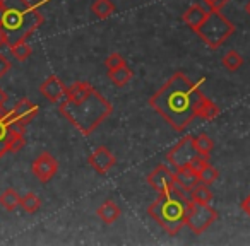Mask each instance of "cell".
<instances>
[{
	"instance_id": "cell-11",
	"label": "cell",
	"mask_w": 250,
	"mask_h": 246,
	"mask_svg": "<svg viewBox=\"0 0 250 246\" xmlns=\"http://www.w3.org/2000/svg\"><path fill=\"white\" fill-rule=\"evenodd\" d=\"M40 93L43 94V97H46L52 103H62L65 99L67 87L62 80L57 76H50L48 79L43 80V84L40 86Z\"/></svg>"
},
{
	"instance_id": "cell-12",
	"label": "cell",
	"mask_w": 250,
	"mask_h": 246,
	"mask_svg": "<svg viewBox=\"0 0 250 246\" xmlns=\"http://www.w3.org/2000/svg\"><path fill=\"white\" fill-rule=\"evenodd\" d=\"M38 104L33 103V101H29L28 97H22L21 101H19L18 104H16L14 108H12V114H14L18 120H21L22 123H26L28 125L29 121L35 120V116L38 114Z\"/></svg>"
},
{
	"instance_id": "cell-25",
	"label": "cell",
	"mask_w": 250,
	"mask_h": 246,
	"mask_svg": "<svg viewBox=\"0 0 250 246\" xmlns=\"http://www.w3.org/2000/svg\"><path fill=\"white\" fill-rule=\"evenodd\" d=\"M26 139H24V133H19V132H11L9 133V152H19V151L24 147Z\"/></svg>"
},
{
	"instance_id": "cell-7",
	"label": "cell",
	"mask_w": 250,
	"mask_h": 246,
	"mask_svg": "<svg viewBox=\"0 0 250 246\" xmlns=\"http://www.w3.org/2000/svg\"><path fill=\"white\" fill-rule=\"evenodd\" d=\"M195 156H197V151L194 146V135H185L170 149V152L167 154V161L170 166L178 170L182 166H187Z\"/></svg>"
},
{
	"instance_id": "cell-1",
	"label": "cell",
	"mask_w": 250,
	"mask_h": 246,
	"mask_svg": "<svg viewBox=\"0 0 250 246\" xmlns=\"http://www.w3.org/2000/svg\"><path fill=\"white\" fill-rule=\"evenodd\" d=\"M149 106L177 132L187 129L197 116L212 120L219 114V108L201 91V82H192L182 72L173 74L149 97Z\"/></svg>"
},
{
	"instance_id": "cell-2",
	"label": "cell",
	"mask_w": 250,
	"mask_h": 246,
	"mask_svg": "<svg viewBox=\"0 0 250 246\" xmlns=\"http://www.w3.org/2000/svg\"><path fill=\"white\" fill-rule=\"evenodd\" d=\"M59 110L83 135H91L110 116L113 106L89 82H74L67 87Z\"/></svg>"
},
{
	"instance_id": "cell-34",
	"label": "cell",
	"mask_w": 250,
	"mask_h": 246,
	"mask_svg": "<svg viewBox=\"0 0 250 246\" xmlns=\"http://www.w3.org/2000/svg\"><path fill=\"white\" fill-rule=\"evenodd\" d=\"M245 11H247V14H249V16H250V0H249V4H247V5H245Z\"/></svg>"
},
{
	"instance_id": "cell-16",
	"label": "cell",
	"mask_w": 250,
	"mask_h": 246,
	"mask_svg": "<svg viewBox=\"0 0 250 246\" xmlns=\"http://www.w3.org/2000/svg\"><path fill=\"white\" fill-rule=\"evenodd\" d=\"M108 77H110V80L115 84V86L122 87V86H125V84L130 82V79L134 77V72L124 63V65L117 67V69L108 70Z\"/></svg>"
},
{
	"instance_id": "cell-14",
	"label": "cell",
	"mask_w": 250,
	"mask_h": 246,
	"mask_svg": "<svg viewBox=\"0 0 250 246\" xmlns=\"http://www.w3.org/2000/svg\"><path fill=\"white\" fill-rule=\"evenodd\" d=\"M206 16H208V11H204L201 5H190V7L184 12V16H182V21L195 33V29L201 26V22L206 19Z\"/></svg>"
},
{
	"instance_id": "cell-9",
	"label": "cell",
	"mask_w": 250,
	"mask_h": 246,
	"mask_svg": "<svg viewBox=\"0 0 250 246\" xmlns=\"http://www.w3.org/2000/svg\"><path fill=\"white\" fill-rule=\"evenodd\" d=\"M87 163H89V166L93 168L98 174H106V173H110L111 168L117 164V159H115L113 152H111L106 146H100L89 154Z\"/></svg>"
},
{
	"instance_id": "cell-6",
	"label": "cell",
	"mask_w": 250,
	"mask_h": 246,
	"mask_svg": "<svg viewBox=\"0 0 250 246\" xmlns=\"http://www.w3.org/2000/svg\"><path fill=\"white\" fill-rule=\"evenodd\" d=\"M218 221V210L209 204L192 200L185 210V226L190 229L194 234H202Z\"/></svg>"
},
{
	"instance_id": "cell-29",
	"label": "cell",
	"mask_w": 250,
	"mask_h": 246,
	"mask_svg": "<svg viewBox=\"0 0 250 246\" xmlns=\"http://www.w3.org/2000/svg\"><path fill=\"white\" fill-rule=\"evenodd\" d=\"M7 93H5V91H2V87H0V113H2V111H4V104L7 103Z\"/></svg>"
},
{
	"instance_id": "cell-23",
	"label": "cell",
	"mask_w": 250,
	"mask_h": 246,
	"mask_svg": "<svg viewBox=\"0 0 250 246\" xmlns=\"http://www.w3.org/2000/svg\"><path fill=\"white\" fill-rule=\"evenodd\" d=\"M212 191L209 190V185H204V183H199L197 187L192 188V198L195 202H201V204H209L212 200Z\"/></svg>"
},
{
	"instance_id": "cell-32",
	"label": "cell",
	"mask_w": 250,
	"mask_h": 246,
	"mask_svg": "<svg viewBox=\"0 0 250 246\" xmlns=\"http://www.w3.org/2000/svg\"><path fill=\"white\" fill-rule=\"evenodd\" d=\"M2 19H4V9H2V4H0V28H2Z\"/></svg>"
},
{
	"instance_id": "cell-21",
	"label": "cell",
	"mask_w": 250,
	"mask_h": 246,
	"mask_svg": "<svg viewBox=\"0 0 250 246\" xmlns=\"http://www.w3.org/2000/svg\"><path fill=\"white\" fill-rule=\"evenodd\" d=\"M21 207H22V210L28 212V214H36V212L40 210V207H42V202H40L38 195L29 191L24 197H21Z\"/></svg>"
},
{
	"instance_id": "cell-28",
	"label": "cell",
	"mask_w": 250,
	"mask_h": 246,
	"mask_svg": "<svg viewBox=\"0 0 250 246\" xmlns=\"http://www.w3.org/2000/svg\"><path fill=\"white\" fill-rule=\"evenodd\" d=\"M9 70H11V62H9V60L0 53V77H4Z\"/></svg>"
},
{
	"instance_id": "cell-30",
	"label": "cell",
	"mask_w": 250,
	"mask_h": 246,
	"mask_svg": "<svg viewBox=\"0 0 250 246\" xmlns=\"http://www.w3.org/2000/svg\"><path fill=\"white\" fill-rule=\"evenodd\" d=\"M242 208H243V212H245V214L250 215V195L242 202Z\"/></svg>"
},
{
	"instance_id": "cell-10",
	"label": "cell",
	"mask_w": 250,
	"mask_h": 246,
	"mask_svg": "<svg viewBox=\"0 0 250 246\" xmlns=\"http://www.w3.org/2000/svg\"><path fill=\"white\" fill-rule=\"evenodd\" d=\"M147 183L153 187V190H156L158 193H167L170 191V188L175 183V173H171L167 166L160 164L153 173L147 176Z\"/></svg>"
},
{
	"instance_id": "cell-15",
	"label": "cell",
	"mask_w": 250,
	"mask_h": 246,
	"mask_svg": "<svg viewBox=\"0 0 250 246\" xmlns=\"http://www.w3.org/2000/svg\"><path fill=\"white\" fill-rule=\"evenodd\" d=\"M96 214H98V217L104 222V224H113V222L120 217L122 210L113 200H104L103 204L98 207Z\"/></svg>"
},
{
	"instance_id": "cell-13",
	"label": "cell",
	"mask_w": 250,
	"mask_h": 246,
	"mask_svg": "<svg viewBox=\"0 0 250 246\" xmlns=\"http://www.w3.org/2000/svg\"><path fill=\"white\" fill-rule=\"evenodd\" d=\"M175 183L187 188V190H192V188L197 187V185L201 183V180H199V173H195V171L187 164V166H182L175 171Z\"/></svg>"
},
{
	"instance_id": "cell-17",
	"label": "cell",
	"mask_w": 250,
	"mask_h": 246,
	"mask_svg": "<svg viewBox=\"0 0 250 246\" xmlns=\"http://www.w3.org/2000/svg\"><path fill=\"white\" fill-rule=\"evenodd\" d=\"M0 205L7 212L16 210L18 207H21V195L14 188H7V190H4L2 195H0Z\"/></svg>"
},
{
	"instance_id": "cell-19",
	"label": "cell",
	"mask_w": 250,
	"mask_h": 246,
	"mask_svg": "<svg viewBox=\"0 0 250 246\" xmlns=\"http://www.w3.org/2000/svg\"><path fill=\"white\" fill-rule=\"evenodd\" d=\"M194 146H195V151H197L199 156H204L209 159L212 149H214V140H212L209 135H206V133H201V135L194 137Z\"/></svg>"
},
{
	"instance_id": "cell-26",
	"label": "cell",
	"mask_w": 250,
	"mask_h": 246,
	"mask_svg": "<svg viewBox=\"0 0 250 246\" xmlns=\"http://www.w3.org/2000/svg\"><path fill=\"white\" fill-rule=\"evenodd\" d=\"M124 63H125V60L120 53H110V55L106 57V60H104V65H106L108 70L117 69V67L124 65Z\"/></svg>"
},
{
	"instance_id": "cell-27",
	"label": "cell",
	"mask_w": 250,
	"mask_h": 246,
	"mask_svg": "<svg viewBox=\"0 0 250 246\" xmlns=\"http://www.w3.org/2000/svg\"><path fill=\"white\" fill-rule=\"evenodd\" d=\"M208 163H209V159H208V157H204V156H199V154H197V156H195L194 159H192L190 163H188V166H190L192 170L195 171V173H201V171L204 170V168H206V164H208Z\"/></svg>"
},
{
	"instance_id": "cell-3",
	"label": "cell",
	"mask_w": 250,
	"mask_h": 246,
	"mask_svg": "<svg viewBox=\"0 0 250 246\" xmlns=\"http://www.w3.org/2000/svg\"><path fill=\"white\" fill-rule=\"evenodd\" d=\"M0 4L4 9L0 33L5 39V46L26 41L45 21L40 12V0H0Z\"/></svg>"
},
{
	"instance_id": "cell-8",
	"label": "cell",
	"mask_w": 250,
	"mask_h": 246,
	"mask_svg": "<svg viewBox=\"0 0 250 246\" xmlns=\"http://www.w3.org/2000/svg\"><path fill=\"white\" fill-rule=\"evenodd\" d=\"M31 171L42 183H48L59 171V161L50 152H42L31 164Z\"/></svg>"
},
{
	"instance_id": "cell-31",
	"label": "cell",
	"mask_w": 250,
	"mask_h": 246,
	"mask_svg": "<svg viewBox=\"0 0 250 246\" xmlns=\"http://www.w3.org/2000/svg\"><path fill=\"white\" fill-rule=\"evenodd\" d=\"M206 4L209 5L211 9H218V5H219V0H204Z\"/></svg>"
},
{
	"instance_id": "cell-4",
	"label": "cell",
	"mask_w": 250,
	"mask_h": 246,
	"mask_svg": "<svg viewBox=\"0 0 250 246\" xmlns=\"http://www.w3.org/2000/svg\"><path fill=\"white\" fill-rule=\"evenodd\" d=\"M187 205L184 200L171 191L160 193L158 198L147 207V214L153 217L170 236H177L185 226V210Z\"/></svg>"
},
{
	"instance_id": "cell-24",
	"label": "cell",
	"mask_w": 250,
	"mask_h": 246,
	"mask_svg": "<svg viewBox=\"0 0 250 246\" xmlns=\"http://www.w3.org/2000/svg\"><path fill=\"white\" fill-rule=\"evenodd\" d=\"M218 176H219V173H218V170H216L214 166H211V164H206V168L204 170L199 173V180H201V183H204V185H209L211 187L212 183H214L216 180H218Z\"/></svg>"
},
{
	"instance_id": "cell-20",
	"label": "cell",
	"mask_w": 250,
	"mask_h": 246,
	"mask_svg": "<svg viewBox=\"0 0 250 246\" xmlns=\"http://www.w3.org/2000/svg\"><path fill=\"white\" fill-rule=\"evenodd\" d=\"M221 63L229 70V72H236V70L243 65V57L240 55L238 52H235V50H229V52L225 53Z\"/></svg>"
},
{
	"instance_id": "cell-33",
	"label": "cell",
	"mask_w": 250,
	"mask_h": 246,
	"mask_svg": "<svg viewBox=\"0 0 250 246\" xmlns=\"http://www.w3.org/2000/svg\"><path fill=\"white\" fill-rule=\"evenodd\" d=\"M2 46H5V39L2 36V33H0V50H2Z\"/></svg>"
},
{
	"instance_id": "cell-22",
	"label": "cell",
	"mask_w": 250,
	"mask_h": 246,
	"mask_svg": "<svg viewBox=\"0 0 250 246\" xmlns=\"http://www.w3.org/2000/svg\"><path fill=\"white\" fill-rule=\"evenodd\" d=\"M9 48H11V55L14 57L16 60H19V62H24V60H28L29 57H31V53H33V48L26 41L11 45Z\"/></svg>"
},
{
	"instance_id": "cell-5",
	"label": "cell",
	"mask_w": 250,
	"mask_h": 246,
	"mask_svg": "<svg viewBox=\"0 0 250 246\" xmlns=\"http://www.w3.org/2000/svg\"><path fill=\"white\" fill-rule=\"evenodd\" d=\"M195 33L209 48L218 50L235 33V24L221 14V9H211Z\"/></svg>"
},
{
	"instance_id": "cell-18",
	"label": "cell",
	"mask_w": 250,
	"mask_h": 246,
	"mask_svg": "<svg viewBox=\"0 0 250 246\" xmlns=\"http://www.w3.org/2000/svg\"><path fill=\"white\" fill-rule=\"evenodd\" d=\"M91 12L94 18L98 19H106L115 12V4L111 0H94L91 5Z\"/></svg>"
}]
</instances>
